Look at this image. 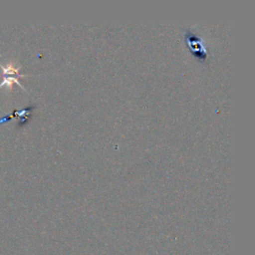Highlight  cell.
I'll return each instance as SVG.
<instances>
[{"label":"cell","mask_w":255,"mask_h":255,"mask_svg":"<svg viewBox=\"0 0 255 255\" xmlns=\"http://www.w3.org/2000/svg\"><path fill=\"white\" fill-rule=\"evenodd\" d=\"M185 41L187 43V46L190 50V52L193 54V56L200 61H203L207 57V51L204 48V45L199 38L197 34H195L191 28H187L185 30V35H184Z\"/></svg>","instance_id":"1"},{"label":"cell","mask_w":255,"mask_h":255,"mask_svg":"<svg viewBox=\"0 0 255 255\" xmlns=\"http://www.w3.org/2000/svg\"><path fill=\"white\" fill-rule=\"evenodd\" d=\"M0 67L2 68V74H3L2 82L0 84V88H2L3 86L10 87L14 83H16L21 89L25 90L24 87L21 85V83H20V81L18 79L21 78V77L27 76V75L19 74V68H15L13 64H8V65L4 66V65H2L0 63Z\"/></svg>","instance_id":"2"}]
</instances>
